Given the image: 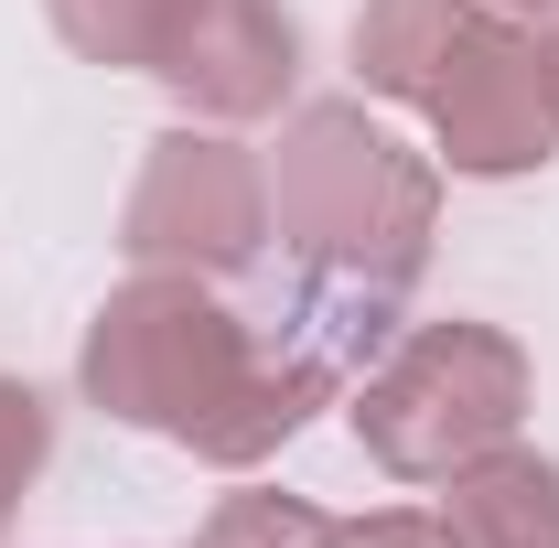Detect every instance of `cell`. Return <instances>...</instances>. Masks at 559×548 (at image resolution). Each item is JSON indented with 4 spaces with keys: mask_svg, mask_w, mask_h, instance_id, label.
Instances as JSON below:
<instances>
[{
    "mask_svg": "<svg viewBox=\"0 0 559 548\" xmlns=\"http://www.w3.org/2000/svg\"><path fill=\"white\" fill-rule=\"evenodd\" d=\"M345 344L312 312L270 334L194 270H130L75 344V398L119 430H151L215 474H259L280 441H301L312 409H334Z\"/></svg>",
    "mask_w": 559,
    "mask_h": 548,
    "instance_id": "1",
    "label": "cell"
},
{
    "mask_svg": "<svg viewBox=\"0 0 559 548\" xmlns=\"http://www.w3.org/2000/svg\"><path fill=\"white\" fill-rule=\"evenodd\" d=\"M270 237L323 290V334L377 344L441 237V162L409 151L366 97H301L270 140Z\"/></svg>",
    "mask_w": 559,
    "mask_h": 548,
    "instance_id": "2",
    "label": "cell"
},
{
    "mask_svg": "<svg viewBox=\"0 0 559 548\" xmlns=\"http://www.w3.org/2000/svg\"><path fill=\"white\" fill-rule=\"evenodd\" d=\"M527 398H538V366L506 323H409L366 377H355V441L388 484H452L463 463H485L495 441L527 430Z\"/></svg>",
    "mask_w": 559,
    "mask_h": 548,
    "instance_id": "3",
    "label": "cell"
},
{
    "mask_svg": "<svg viewBox=\"0 0 559 548\" xmlns=\"http://www.w3.org/2000/svg\"><path fill=\"white\" fill-rule=\"evenodd\" d=\"M130 270H194V279H248L270 259V151H248L215 119H173L140 151V183L119 205Z\"/></svg>",
    "mask_w": 559,
    "mask_h": 548,
    "instance_id": "4",
    "label": "cell"
},
{
    "mask_svg": "<svg viewBox=\"0 0 559 548\" xmlns=\"http://www.w3.org/2000/svg\"><path fill=\"white\" fill-rule=\"evenodd\" d=\"M419 119L441 140V172H463V183H516V172L559 162V119H549V86H538V22L474 0Z\"/></svg>",
    "mask_w": 559,
    "mask_h": 548,
    "instance_id": "5",
    "label": "cell"
},
{
    "mask_svg": "<svg viewBox=\"0 0 559 548\" xmlns=\"http://www.w3.org/2000/svg\"><path fill=\"white\" fill-rule=\"evenodd\" d=\"M162 86L183 97V119H215V130L280 119L301 97V11L290 0H205Z\"/></svg>",
    "mask_w": 559,
    "mask_h": 548,
    "instance_id": "6",
    "label": "cell"
},
{
    "mask_svg": "<svg viewBox=\"0 0 559 548\" xmlns=\"http://www.w3.org/2000/svg\"><path fill=\"white\" fill-rule=\"evenodd\" d=\"M441 527L452 548H559V463L527 441H495L485 463L441 484Z\"/></svg>",
    "mask_w": 559,
    "mask_h": 548,
    "instance_id": "7",
    "label": "cell"
},
{
    "mask_svg": "<svg viewBox=\"0 0 559 548\" xmlns=\"http://www.w3.org/2000/svg\"><path fill=\"white\" fill-rule=\"evenodd\" d=\"M463 22H474V0H366L355 33H345L355 86L388 97V108H419L430 75L452 65V33H463Z\"/></svg>",
    "mask_w": 559,
    "mask_h": 548,
    "instance_id": "8",
    "label": "cell"
},
{
    "mask_svg": "<svg viewBox=\"0 0 559 548\" xmlns=\"http://www.w3.org/2000/svg\"><path fill=\"white\" fill-rule=\"evenodd\" d=\"M194 11H205V0H44V22H55V44H66L75 65L151 75V86H162V65L183 55Z\"/></svg>",
    "mask_w": 559,
    "mask_h": 548,
    "instance_id": "9",
    "label": "cell"
},
{
    "mask_svg": "<svg viewBox=\"0 0 559 548\" xmlns=\"http://www.w3.org/2000/svg\"><path fill=\"white\" fill-rule=\"evenodd\" d=\"M194 548H334V516H323L312 495L237 484V495H215V516L194 527Z\"/></svg>",
    "mask_w": 559,
    "mask_h": 548,
    "instance_id": "10",
    "label": "cell"
},
{
    "mask_svg": "<svg viewBox=\"0 0 559 548\" xmlns=\"http://www.w3.org/2000/svg\"><path fill=\"white\" fill-rule=\"evenodd\" d=\"M44 463H55V398H44L33 377H0V548H11V527H22Z\"/></svg>",
    "mask_w": 559,
    "mask_h": 548,
    "instance_id": "11",
    "label": "cell"
},
{
    "mask_svg": "<svg viewBox=\"0 0 559 548\" xmlns=\"http://www.w3.org/2000/svg\"><path fill=\"white\" fill-rule=\"evenodd\" d=\"M334 548H452V527L419 505H377V516H334Z\"/></svg>",
    "mask_w": 559,
    "mask_h": 548,
    "instance_id": "12",
    "label": "cell"
},
{
    "mask_svg": "<svg viewBox=\"0 0 559 548\" xmlns=\"http://www.w3.org/2000/svg\"><path fill=\"white\" fill-rule=\"evenodd\" d=\"M538 86H549V119H559V11L538 22Z\"/></svg>",
    "mask_w": 559,
    "mask_h": 548,
    "instance_id": "13",
    "label": "cell"
},
{
    "mask_svg": "<svg viewBox=\"0 0 559 548\" xmlns=\"http://www.w3.org/2000/svg\"><path fill=\"white\" fill-rule=\"evenodd\" d=\"M495 11H516V22H549L559 0H495Z\"/></svg>",
    "mask_w": 559,
    "mask_h": 548,
    "instance_id": "14",
    "label": "cell"
}]
</instances>
